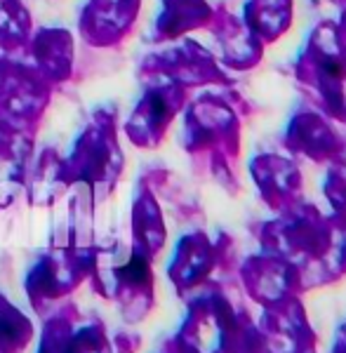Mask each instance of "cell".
Here are the masks:
<instances>
[{
	"mask_svg": "<svg viewBox=\"0 0 346 353\" xmlns=\"http://www.w3.org/2000/svg\"><path fill=\"white\" fill-rule=\"evenodd\" d=\"M33 334V323L5 294H0V353H24Z\"/></svg>",
	"mask_w": 346,
	"mask_h": 353,
	"instance_id": "2",
	"label": "cell"
},
{
	"mask_svg": "<svg viewBox=\"0 0 346 353\" xmlns=\"http://www.w3.org/2000/svg\"><path fill=\"white\" fill-rule=\"evenodd\" d=\"M69 353H113V344L99 323H85V325L71 327L69 334Z\"/></svg>",
	"mask_w": 346,
	"mask_h": 353,
	"instance_id": "3",
	"label": "cell"
},
{
	"mask_svg": "<svg viewBox=\"0 0 346 353\" xmlns=\"http://www.w3.org/2000/svg\"><path fill=\"white\" fill-rule=\"evenodd\" d=\"M71 327L73 325L64 316H52L50 321H45L38 353H69Z\"/></svg>",
	"mask_w": 346,
	"mask_h": 353,
	"instance_id": "4",
	"label": "cell"
},
{
	"mask_svg": "<svg viewBox=\"0 0 346 353\" xmlns=\"http://www.w3.org/2000/svg\"><path fill=\"white\" fill-rule=\"evenodd\" d=\"M92 250L83 248H64L45 254L26 276V292L31 304L41 309L43 301L71 294L92 271Z\"/></svg>",
	"mask_w": 346,
	"mask_h": 353,
	"instance_id": "1",
	"label": "cell"
}]
</instances>
